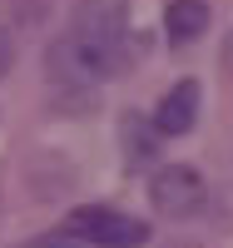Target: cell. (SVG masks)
<instances>
[{"instance_id": "6da1fadb", "label": "cell", "mask_w": 233, "mask_h": 248, "mask_svg": "<svg viewBox=\"0 0 233 248\" xmlns=\"http://www.w3.org/2000/svg\"><path fill=\"white\" fill-rule=\"evenodd\" d=\"M70 40L99 75H109L129 55V0H79Z\"/></svg>"}, {"instance_id": "7a4b0ae2", "label": "cell", "mask_w": 233, "mask_h": 248, "mask_svg": "<svg viewBox=\"0 0 233 248\" xmlns=\"http://www.w3.org/2000/svg\"><path fill=\"white\" fill-rule=\"evenodd\" d=\"M149 203L164 218H199L208 203V184L194 164H164L149 179Z\"/></svg>"}, {"instance_id": "3957f363", "label": "cell", "mask_w": 233, "mask_h": 248, "mask_svg": "<svg viewBox=\"0 0 233 248\" xmlns=\"http://www.w3.org/2000/svg\"><path fill=\"white\" fill-rule=\"evenodd\" d=\"M65 229L79 243H99V248H139V243H149V223H144V218H129L119 209H104V203L75 209L65 218Z\"/></svg>"}, {"instance_id": "277c9868", "label": "cell", "mask_w": 233, "mask_h": 248, "mask_svg": "<svg viewBox=\"0 0 233 248\" xmlns=\"http://www.w3.org/2000/svg\"><path fill=\"white\" fill-rule=\"evenodd\" d=\"M199 79H179V85H169V94L159 99V109H154V134L164 139H179L194 129V119H199Z\"/></svg>"}, {"instance_id": "5b68a950", "label": "cell", "mask_w": 233, "mask_h": 248, "mask_svg": "<svg viewBox=\"0 0 233 248\" xmlns=\"http://www.w3.org/2000/svg\"><path fill=\"white\" fill-rule=\"evenodd\" d=\"M203 30H208V5H203V0H174V5L164 10L169 45H194Z\"/></svg>"}, {"instance_id": "8992f818", "label": "cell", "mask_w": 233, "mask_h": 248, "mask_svg": "<svg viewBox=\"0 0 233 248\" xmlns=\"http://www.w3.org/2000/svg\"><path fill=\"white\" fill-rule=\"evenodd\" d=\"M25 248H79V238H75L70 229H60V233H40V238H30Z\"/></svg>"}, {"instance_id": "52a82bcc", "label": "cell", "mask_w": 233, "mask_h": 248, "mask_svg": "<svg viewBox=\"0 0 233 248\" xmlns=\"http://www.w3.org/2000/svg\"><path fill=\"white\" fill-rule=\"evenodd\" d=\"M5 70H10V35L0 30V75H5Z\"/></svg>"}, {"instance_id": "ba28073f", "label": "cell", "mask_w": 233, "mask_h": 248, "mask_svg": "<svg viewBox=\"0 0 233 248\" xmlns=\"http://www.w3.org/2000/svg\"><path fill=\"white\" fill-rule=\"evenodd\" d=\"M223 65H228V75H233V35L223 40Z\"/></svg>"}]
</instances>
